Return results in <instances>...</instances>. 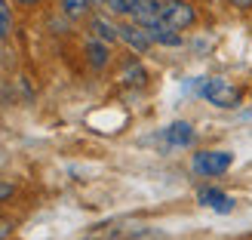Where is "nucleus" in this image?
<instances>
[{"instance_id": "obj_1", "label": "nucleus", "mask_w": 252, "mask_h": 240, "mask_svg": "<svg viewBox=\"0 0 252 240\" xmlns=\"http://www.w3.org/2000/svg\"><path fill=\"white\" fill-rule=\"evenodd\" d=\"M200 96H203L206 102H212L216 108H237V105H240V99H243L234 83L221 80V77L203 80V83H200Z\"/></svg>"}, {"instance_id": "obj_2", "label": "nucleus", "mask_w": 252, "mask_h": 240, "mask_svg": "<svg viewBox=\"0 0 252 240\" xmlns=\"http://www.w3.org/2000/svg\"><path fill=\"white\" fill-rule=\"evenodd\" d=\"M234 163V154L231 151H197L191 167L197 175H203V179H216V175H224L231 170Z\"/></svg>"}, {"instance_id": "obj_3", "label": "nucleus", "mask_w": 252, "mask_h": 240, "mask_svg": "<svg viewBox=\"0 0 252 240\" xmlns=\"http://www.w3.org/2000/svg\"><path fill=\"white\" fill-rule=\"evenodd\" d=\"M163 22L175 31H185L197 22V9L188 3V0H166V3H163Z\"/></svg>"}, {"instance_id": "obj_4", "label": "nucleus", "mask_w": 252, "mask_h": 240, "mask_svg": "<svg viewBox=\"0 0 252 240\" xmlns=\"http://www.w3.org/2000/svg\"><path fill=\"white\" fill-rule=\"evenodd\" d=\"M120 43H126L132 49V53H148L151 46H154V40H151V34H148V28H142V25H135L132 19L129 22H123L120 25Z\"/></svg>"}, {"instance_id": "obj_5", "label": "nucleus", "mask_w": 252, "mask_h": 240, "mask_svg": "<svg viewBox=\"0 0 252 240\" xmlns=\"http://www.w3.org/2000/svg\"><path fill=\"white\" fill-rule=\"evenodd\" d=\"M129 19L135 25H142V28H151V25L163 22V3L160 0H138L132 6V12H129Z\"/></svg>"}, {"instance_id": "obj_6", "label": "nucleus", "mask_w": 252, "mask_h": 240, "mask_svg": "<svg viewBox=\"0 0 252 240\" xmlns=\"http://www.w3.org/2000/svg\"><path fill=\"white\" fill-rule=\"evenodd\" d=\"M197 200H200V206H209V209H216V212H231L234 209V197L219 191V188H200Z\"/></svg>"}, {"instance_id": "obj_7", "label": "nucleus", "mask_w": 252, "mask_h": 240, "mask_svg": "<svg viewBox=\"0 0 252 240\" xmlns=\"http://www.w3.org/2000/svg\"><path fill=\"white\" fill-rule=\"evenodd\" d=\"M108 46H111V43L98 40V37H90V40H86L83 53H86L90 68H95V71H105V68H108V62H111V49H108Z\"/></svg>"}, {"instance_id": "obj_8", "label": "nucleus", "mask_w": 252, "mask_h": 240, "mask_svg": "<svg viewBox=\"0 0 252 240\" xmlns=\"http://www.w3.org/2000/svg\"><path fill=\"white\" fill-rule=\"evenodd\" d=\"M163 138H166L172 148H188V145H194V126L188 120H175L163 130Z\"/></svg>"}, {"instance_id": "obj_9", "label": "nucleus", "mask_w": 252, "mask_h": 240, "mask_svg": "<svg viewBox=\"0 0 252 240\" xmlns=\"http://www.w3.org/2000/svg\"><path fill=\"white\" fill-rule=\"evenodd\" d=\"M90 31H93V37H98V40H105V43H117L120 40V25H114L108 16H93L90 19Z\"/></svg>"}, {"instance_id": "obj_10", "label": "nucleus", "mask_w": 252, "mask_h": 240, "mask_svg": "<svg viewBox=\"0 0 252 240\" xmlns=\"http://www.w3.org/2000/svg\"><path fill=\"white\" fill-rule=\"evenodd\" d=\"M148 34H151V40H154V43H160V46H182V34L175 31V28H169L166 22H157V25H151V28H148Z\"/></svg>"}, {"instance_id": "obj_11", "label": "nucleus", "mask_w": 252, "mask_h": 240, "mask_svg": "<svg viewBox=\"0 0 252 240\" xmlns=\"http://www.w3.org/2000/svg\"><path fill=\"white\" fill-rule=\"evenodd\" d=\"M120 80L129 83V86H142V83L148 80V74H145L142 65H138V59H126V65H123V71H120Z\"/></svg>"}, {"instance_id": "obj_12", "label": "nucleus", "mask_w": 252, "mask_h": 240, "mask_svg": "<svg viewBox=\"0 0 252 240\" xmlns=\"http://www.w3.org/2000/svg\"><path fill=\"white\" fill-rule=\"evenodd\" d=\"M59 6H62V12H65L68 19H83L86 12H90V6H93V0H59Z\"/></svg>"}, {"instance_id": "obj_13", "label": "nucleus", "mask_w": 252, "mask_h": 240, "mask_svg": "<svg viewBox=\"0 0 252 240\" xmlns=\"http://www.w3.org/2000/svg\"><path fill=\"white\" fill-rule=\"evenodd\" d=\"M9 31H12V6L9 0H0V40L9 37Z\"/></svg>"}, {"instance_id": "obj_14", "label": "nucleus", "mask_w": 252, "mask_h": 240, "mask_svg": "<svg viewBox=\"0 0 252 240\" xmlns=\"http://www.w3.org/2000/svg\"><path fill=\"white\" fill-rule=\"evenodd\" d=\"M12 194H16V185L6 182V179H0V204H3V200H9Z\"/></svg>"}, {"instance_id": "obj_15", "label": "nucleus", "mask_w": 252, "mask_h": 240, "mask_svg": "<svg viewBox=\"0 0 252 240\" xmlns=\"http://www.w3.org/2000/svg\"><path fill=\"white\" fill-rule=\"evenodd\" d=\"M231 6H237V9H249L252 6V0H228Z\"/></svg>"}, {"instance_id": "obj_16", "label": "nucleus", "mask_w": 252, "mask_h": 240, "mask_svg": "<svg viewBox=\"0 0 252 240\" xmlns=\"http://www.w3.org/2000/svg\"><path fill=\"white\" fill-rule=\"evenodd\" d=\"M16 3H22V6H34V3H40V0H16Z\"/></svg>"}, {"instance_id": "obj_17", "label": "nucleus", "mask_w": 252, "mask_h": 240, "mask_svg": "<svg viewBox=\"0 0 252 240\" xmlns=\"http://www.w3.org/2000/svg\"><path fill=\"white\" fill-rule=\"evenodd\" d=\"M93 3H105V0H93Z\"/></svg>"}, {"instance_id": "obj_18", "label": "nucleus", "mask_w": 252, "mask_h": 240, "mask_svg": "<svg viewBox=\"0 0 252 240\" xmlns=\"http://www.w3.org/2000/svg\"><path fill=\"white\" fill-rule=\"evenodd\" d=\"M249 117H252V114H249Z\"/></svg>"}]
</instances>
